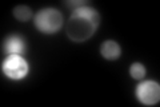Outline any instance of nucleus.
I'll return each mask as SVG.
<instances>
[{
    "label": "nucleus",
    "mask_w": 160,
    "mask_h": 107,
    "mask_svg": "<svg viewBox=\"0 0 160 107\" xmlns=\"http://www.w3.org/2000/svg\"><path fill=\"white\" fill-rule=\"evenodd\" d=\"M3 72L11 79H23L27 76L29 71V66L27 60L20 55H8L3 62Z\"/></svg>",
    "instance_id": "3"
},
{
    "label": "nucleus",
    "mask_w": 160,
    "mask_h": 107,
    "mask_svg": "<svg viewBox=\"0 0 160 107\" xmlns=\"http://www.w3.org/2000/svg\"><path fill=\"white\" fill-rule=\"evenodd\" d=\"M100 23V16L96 9L91 7L75 8L67 22L66 32L68 38L76 43L86 42L95 34Z\"/></svg>",
    "instance_id": "1"
},
{
    "label": "nucleus",
    "mask_w": 160,
    "mask_h": 107,
    "mask_svg": "<svg viewBox=\"0 0 160 107\" xmlns=\"http://www.w3.org/2000/svg\"><path fill=\"white\" fill-rule=\"evenodd\" d=\"M129 74H131L133 79H142V78H144V75H146V68L140 63H133L131 66V68H129Z\"/></svg>",
    "instance_id": "8"
},
{
    "label": "nucleus",
    "mask_w": 160,
    "mask_h": 107,
    "mask_svg": "<svg viewBox=\"0 0 160 107\" xmlns=\"http://www.w3.org/2000/svg\"><path fill=\"white\" fill-rule=\"evenodd\" d=\"M63 16L55 8H44L35 16V25L44 34H53L62 27Z\"/></svg>",
    "instance_id": "2"
},
{
    "label": "nucleus",
    "mask_w": 160,
    "mask_h": 107,
    "mask_svg": "<svg viewBox=\"0 0 160 107\" xmlns=\"http://www.w3.org/2000/svg\"><path fill=\"white\" fill-rule=\"evenodd\" d=\"M13 15L20 22H27V20L31 19L32 11H31V8L27 6H18L13 8Z\"/></svg>",
    "instance_id": "7"
},
{
    "label": "nucleus",
    "mask_w": 160,
    "mask_h": 107,
    "mask_svg": "<svg viewBox=\"0 0 160 107\" xmlns=\"http://www.w3.org/2000/svg\"><path fill=\"white\" fill-rule=\"evenodd\" d=\"M102 55L106 59L108 60H115L120 56V52H122V50H120V45L113 42V40H106L103 44H102Z\"/></svg>",
    "instance_id": "6"
},
{
    "label": "nucleus",
    "mask_w": 160,
    "mask_h": 107,
    "mask_svg": "<svg viewBox=\"0 0 160 107\" xmlns=\"http://www.w3.org/2000/svg\"><path fill=\"white\" fill-rule=\"evenodd\" d=\"M4 51L8 55H22L26 51V43L19 35H11L4 43Z\"/></svg>",
    "instance_id": "5"
},
{
    "label": "nucleus",
    "mask_w": 160,
    "mask_h": 107,
    "mask_svg": "<svg viewBox=\"0 0 160 107\" xmlns=\"http://www.w3.org/2000/svg\"><path fill=\"white\" fill-rule=\"evenodd\" d=\"M67 4H68V6H75V7L80 8V7H84L87 3L86 2H79V0H75V2H67Z\"/></svg>",
    "instance_id": "9"
},
{
    "label": "nucleus",
    "mask_w": 160,
    "mask_h": 107,
    "mask_svg": "<svg viewBox=\"0 0 160 107\" xmlns=\"http://www.w3.org/2000/svg\"><path fill=\"white\" fill-rule=\"evenodd\" d=\"M136 96L143 104H156L160 99V87L158 82L146 80L136 87Z\"/></svg>",
    "instance_id": "4"
}]
</instances>
